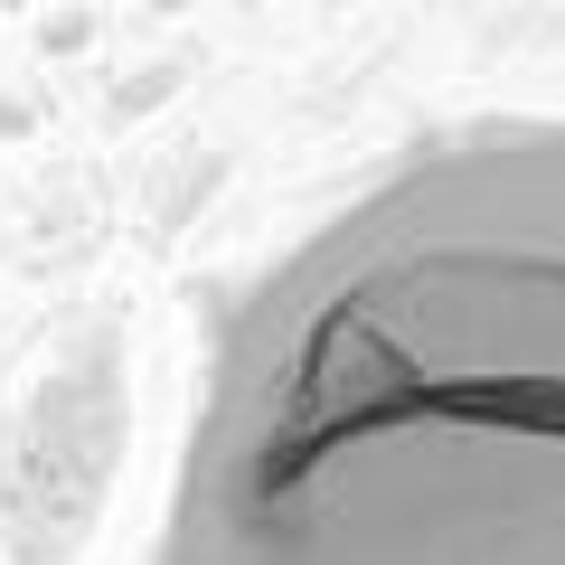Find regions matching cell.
Returning a JSON list of instances; mask_svg holds the SVG:
<instances>
[{
  "instance_id": "6da1fadb",
  "label": "cell",
  "mask_w": 565,
  "mask_h": 565,
  "mask_svg": "<svg viewBox=\"0 0 565 565\" xmlns=\"http://www.w3.org/2000/svg\"><path fill=\"white\" fill-rule=\"evenodd\" d=\"M141 565H565V114H462L207 321Z\"/></svg>"
}]
</instances>
